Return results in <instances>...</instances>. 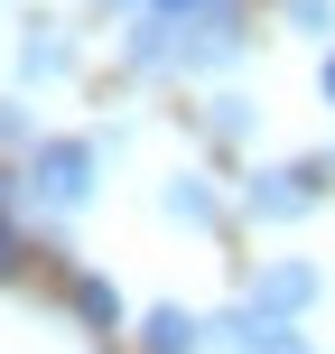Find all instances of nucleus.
Returning a JSON list of instances; mask_svg holds the SVG:
<instances>
[{
    "label": "nucleus",
    "instance_id": "f257e3e1",
    "mask_svg": "<svg viewBox=\"0 0 335 354\" xmlns=\"http://www.w3.org/2000/svg\"><path fill=\"white\" fill-rule=\"evenodd\" d=\"M93 177H103V140H37L19 187H28L37 214H84L93 205Z\"/></svg>",
    "mask_w": 335,
    "mask_h": 354
},
{
    "label": "nucleus",
    "instance_id": "f03ea898",
    "mask_svg": "<svg viewBox=\"0 0 335 354\" xmlns=\"http://www.w3.org/2000/svg\"><path fill=\"white\" fill-rule=\"evenodd\" d=\"M326 187H335V149H326V159H280V168H251V177H242V214H251V224H298V214L317 205Z\"/></svg>",
    "mask_w": 335,
    "mask_h": 354
},
{
    "label": "nucleus",
    "instance_id": "7ed1b4c3",
    "mask_svg": "<svg viewBox=\"0 0 335 354\" xmlns=\"http://www.w3.org/2000/svg\"><path fill=\"white\" fill-rule=\"evenodd\" d=\"M205 345H214V354H317L289 317H261L251 299H242V308H224V317H205Z\"/></svg>",
    "mask_w": 335,
    "mask_h": 354
},
{
    "label": "nucleus",
    "instance_id": "20e7f679",
    "mask_svg": "<svg viewBox=\"0 0 335 354\" xmlns=\"http://www.w3.org/2000/svg\"><path fill=\"white\" fill-rule=\"evenodd\" d=\"M242 47H251V28H242V0H233V10H214V19H195V28H177V66H168V75H224Z\"/></svg>",
    "mask_w": 335,
    "mask_h": 354
},
{
    "label": "nucleus",
    "instance_id": "39448f33",
    "mask_svg": "<svg viewBox=\"0 0 335 354\" xmlns=\"http://www.w3.org/2000/svg\"><path fill=\"white\" fill-rule=\"evenodd\" d=\"M317 289H326V280H317L307 261H261V270H251V308H261V317H289V326L317 308Z\"/></svg>",
    "mask_w": 335,
    "mask_h": 354
},
{
    "label": "nucleus",
    "instance_id": "423d86ee",
    "mask_svg": "<svg viewBox=\"0 0 335 354\" xmlns=\"http://www.w3.org/2000/svg\"><path fill=\"white\" fill-rule=\"evenodd\" d=\"M19 75H28V84H66L75 75V37L56 28V19H37V28L19 37Z\"/></svg>",
    "mask_w": 335,
    "mask_h": 354
},
{
    "label": "nucleus",
    "instance_id": "0eeeda50",
    "mask_svg": "<svg viewBox=\"0 0 335 354\" xmlns=\"http://www.w3.org/2000/svg\"><path fill=\"white\" fill-rule=\"evenodd\" d=\"M140 354H205V317H186V308H149V317H140Z\"/></svg>",
    "mask_w": 335,
    "mask_h": 354
},
{
    "label": "nucleus",
    "instance_id": "6e6552de",
    "mask_svg": "<svg viewBox=\"0 0 335 354\" xmlns=\"http://www.w3.org/2000/svg\"><path fill=\"white\" fill-rule=\"evenodd\" d=\"M159 205L177 214V224H214V214H224V196H214V177H195V168H177Z\"/></svg>",
    "mask_w": 335,
    "mask_h": 354
},
{
    "label": "nucleus",
    "instance_id": "1a4fd4ad",
    "mask_svg": "<svg viewBox=\"0 0 335 354\" xmlns=\"http://www.w3.org/2000/svg\"><path fill=\"white\" fill-rule=\"evenodd\" d=\"M66 299H75V317H84L93 336H112V326H122V289H112V280H93V270H75V289H66Z\"/></svg>",
    "mask_w": 335,
    "mask_h": 354
},
{
    "label": "nucleus",
    "instance_id": "9d476101",
    "mask_svg": "<svg viewBox=\"0 0 335 354\" xmlns=\"http://www.w3.org/2000/svg\"><path fill=\"white\" fill-rule=\"evenodd\" d=\"M205 131H214V140H251V93H214V103H205Z\"/></svg>",
    "mask_w": 335,
    "mask_h": 354
},
{
    "label": "nucleus",
    "instance_id": "9b49d317",
    "mask_svg": "<svg viewBox=\"0 0 335 354\" xmlns=\"http://www.w3.org/2000/svg\"><path fill=\"white\" fill-rule=\"evenodd\" d=\"M149 19H168V28H195V19H214V10H233V0H140Z\"/></svg>",
    "mask_w": 335,
    "mask_h": 354
},
{
    "label": "nucleus",
    "instance_id": "f8f14e48",
    "mask_svg": "<svg viewBox=\"0 0 335 354\" xmlns=\"http://www.w3.org/2000/svg\"><path fill=\"white\" fill-rule=\"evenodd\" d=\"M280 19H289L298 37H326V28H335V0H280Z\"/></svg>",
    "mask_w": 335,
    "mask_h": 354
},
{
    "label": "nucleus",
    "instance_id": "ddd939ff",
    "mask_svg": "<svg viewBox=\"0 0 335 354\" xmlns=\"http://www.w3.org/2000/svg\"><path fill=\"white\" fill-rule=\"evenodd\" d=\"M0 140H28V112L19 103H0Z\"/></svg>",
    "mask_w": 335,
    "mask_h": 354
},
{
    "label": "nucleus",
    "instance_id": "4468645a",
    "mask_svg": "<svg viewBox=\"0 0 335 354\" xmlns=\"http://www.w3.org/2000/svg\"><path fill=\"white\" fill-rule=\"evenodd\" d=\"M0 270H19V233H10V214H0Z\"/></svg>",
    "mask_w": 335,
    "mask_h": 354
},
{
    "label": "nucleus",
    "instance_id": "2eb2a0df",
    "mask_svg": "<svg viewBox=\"0 0 335 354\" xmlns=\"http://www.w3.org/2000/svg\"><path fill=\"white\" fill-rule=\"evenodd\" d=\"M10 196H19V187H10V168H0V214H10Z\"/></svg>",
    "mask_w": 335,
    "mask_h": 354
},
{
    "label": "nucleus",
    "instance_id": "dca6fc26",
    "mask_svg": "<svg viewBox=\"0 0 335 354\" xmlns=\"http://www.w3.org/2000/svg\"><path fill=\"white\" fill-rule=\"evenodd\" d=\"M326 103H335V47H326Z\"/></svg>",
    "mask_w": 335,
    "mask_h": 354
},
{
    "label": "nucleus",
    "instance_id": "f3484780",
    "mask_svg": "<svg viewBox=\"0 0 335 354\" xmlns=\"http://www.w3.org/2000/svg\"><path fill=\"white\" fill-rule=\"evenodd\" d=\"M103 10H131V0H103Z\"/></svg>",
    "mask_w": 335,
    "mask_h": 354
}]
</instances>
